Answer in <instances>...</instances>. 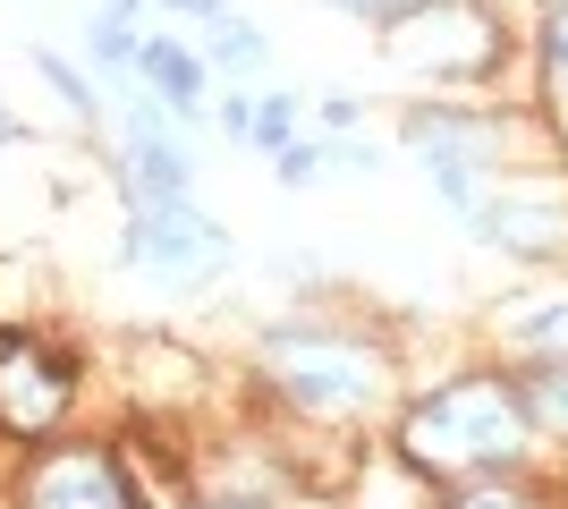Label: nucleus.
Masks as SVG:
<instances>
[{
    "instance_id": "nucleus-1",
    "label": "nucleus",
    "mask_w": 568,
    "mask_h": 509,
    "mask_svg": "<svg viewBox=\"0 0 568 509\" xmlns=\"http://www.w3.org/2000/svg\"><path fill=\"white\" fill-rule=\"evenodd\" d=\"M518 441H526V425H518V399L500 383H458L442 399H425L416 425H407V450L425 467H493Z\"/></svg>"
},
{
    "instance_id": "nucleus-2",
    "label": "nucleus",
    "mask_w": 568,
    "mask_h": 509,
    "mask_svg": "<svg viewBox=\"0 0 568 509\" xmlns=\"http://www.w3.org/2000/svg\"><path fill=\"white\" fill-rule=\"evenodd\" d=\"M263 365H272V383H281L297 408H323V416H348V408H365L382 390L374 348L332 339V332H281L263 348Z\"/></svg>"
},
{
    "instance_id": "nucleus-3",
    "label": "nucleus",
    "mask_w": 568,
    "mask_h": 509,
    "mask_svg": "<svg viewBox=\"0 0 568 509\" xmlns=\"http://www.w3.org/2000/svg\"><path fill=\"white\" fill-rule=\"evenodd\" d=\"M128 255H136L144 272H162V281H204V272L230 264V238H221L195 204H162V213L128 221Z\"/></svg>"
},
{
    "instance_id": "nucleus-4",
    "label": "nucleus",
    "mask_w": 568,
    "mask_h": 509,
    "mask_svg": "<svg viewBox=\"0 0 568 509\" xmlns=\"http://www.w3.org/2000/svg\"><path fill=\"white\" fill-rule=\"evenodd\" d=\"M407 145L425 153V170L458 195V204H475V170L500 153V128L475 120V111H416V120H407Z\"/></svg>"
},
{
    "instance_id": "nucleus-5",
    "label": "nucleus",
    "mask_w": 568,
    "mask_h": 509,
    "mask_svg": "<svg viewBox=\"0 0 568 509\" xmlns=\"http://www.w3.org/2000/svg\"><path fill=\"white\" fill-rule=\"evenodd\" d=\"M119 179H128V204H136V213L187 204V153L153 128V111H144V102H128V153H119Z\"/></svg>"
},
{
    "instance_id": "nucleus-6",
    "label": "nucleus",
    "mask_w": 568,
    "mask_h": 509,
    "mask_svg": "<svg viewBox=\"0 0 568 509\" xmlns=\"http://www.w3.org/2000/svg\"><path fill=\"white\" fill-rule=\"evenodd\" d=\"M26 509H136V501H128V485H119V467L85 450V459L43 467V476L26 485Z\"/></svg>"
},
{
    "instance_id": "nucleus-7",
    "label": "nucleus",
    "mask_w": 568,
    "mask_h": 509,
    "mask_svg": "<svg viewBox=\"0 0 568 509\" xmlns=\"http://www.w3.org/2000/svg\"><path fill=\"white\" fill-rule=\"evenodd\" d=\"M69 399V374L43 357H0V425H18V434H43L51 416Z\"/></svg>"
},
{
    "instance_id": "nucleus-8",
    "label": "nucleus",
    "mask_w": 568,
    "mask_h": 509,
    "mask_svg": "<svg viewBox=\"0 0 568 509\" xmlns=\"http://www.w3.org/2000/svg\"><path fill=\"white\" fill-rule=\"evenodd\" d=\"M484 238H500V246H518V255H551V246H568V213L560 204H535V195H500L493 213H484Z\"/></svg>"
},
{
    "instance_id": "nucleus-9",
    "label": "nucleus",
    "mask_w": 568,
    "mask_h": 509,
    "mask_svg": "<svg viewBox=\"0 0 568 509\" xmlns=\"http://www.w3.org/2000/svg\"><path fill=\"white\" fill-rule=\"evenodd\" d=\"M136 69H144V85H153L162 102L195 111V94H204V69H195V51H187V43H170V34H144Z\"/></svg>"
},
{
    "instance_id": "nucleus-10",
    "label": "nucleus",
    "mask_w": 568,
    "mask_h": 509,
    "mask_svg": "<svg viewBox=\"0 0 568 509\" xmlns=\"http://www.w3.org/2000/svg\"><path fill=\"white\" fill-rule=\"evenodd\" d=\"M509 339H526V348H568V297L518 306V315H509Z\"/></svg>"
},
{
    "instance_id": "nucleus-11",
    "label": "nucleus",
    "mask_w": 568,
    "mask_h": 509,
    "mask_svg": "<svg viewBox=\"0 0 568 509\" xmlns=\"http://www.w3.org/2000/svg\"><path fill=\"white\" fill-rule=\"evenodd\" d=\"M204 43H213V60H230V69H255L263 60V34L237 18H204Z\"/></svg>"
},
{
    "instance_id": "nucleus-12",
    "label": "nucleus",
    "mask_w": 568,
    "mask_h": 509,
    "mask_svg": "<svg viewBox=\"0 0 568 509\" xmlns=\"http://www.w3.org/2000/svg\"><path fill=\"white\" fill-rule=\"evenodd\" d=\"M526 408L544 416V425H560V434H568V365H544V374L526 383Z\"/></svg>"
},
{
    "instance_id": "nucleus-13",
    "label": "nucleus",
    "mask_w": 568,
    "mask_h": 509,
    "mask_svg": "<svg viewBox=\"0 0 568 509\" xmlns=\"http://www.w3.org/2000/svg\"><path fill=\"white\" fill-rule=\"evenodd\" d=\"M34 69H43L51 85L69 94V111H94V94H85V85H77V77H69V60H60V51H34Z\"/></svg>"
},
{
    "instance_id": "nucleus-14",
    "label": "nucleus",
    "mask_w": 568,
    "mask_h": 509,
    "mask_svg": "<svg viewBox=\"0 0 568 509\" xmlns=\"http://www.w3.org/2000/svg\"><path fill=\"white\" fill-rule=\"evenodd\" d=\"M450 509H535L526 492H509V485H475V492H458Z\"/></svg>"
},
{
    "instance_id": "nucleus-15",
    "label": "nucleus",
    "mask_w": 568,
    "mask_h": 509,
    "mask_svg": "<svg viewBox=\"0 0 568 509\" xmlns=\"http://www.w3.org/2000/svg\"><path fill=\"white\" fill-rule=\"evenodd\" d=\"M272 170H281L288 187H306L314 170H323V145H288V153H281V162H272Z\"/></svg>"
},
{
    "instance_id": "nucleus-16",
    "label": "nucleus",
    "mask_w": 568,
    "mask_h": 509,
    "mask_svg": "<svg viewBox=\"0 0 568 509\" xmlns=\"http://www.w3.org/2000/svg\"><path fill=\"white\" fill-rule=\"evenodd\" d=\"M551 60L568 69V9H551Z\"/></svg>"
},
{
    "instance_id": "nucleus-17",
    "label": "nucleus",
    "mask_w": 568,
    "mask_h": 509,
    "mask_svg": "<svg viewBox=\"0 0 568 509\" xmlns=\"http://www.w3.org/2000/svg\"><path fill=\"white\" fill-rule=\"evenodd\" d=\"M339 9H356V18H390L399 0H339Z\"/></svg>"
},
{
    "instance_id": "nucleus-18",
    "label": "nucleus",
    "mask_w": 568,
    "mask_h": 509,
    "mask_svg": "<svg viewBox=\"0 0 568 509\" xmlns=\"http://www.w3.org/2000/svg\"><path fill=\"white\" fill-rule=\"evenodd\" d=\"M0 136H18V120H9V111H0Z\"/></svg>"
},
{
    "instance_id": "nucleus-19",
    "label": "nucleus",
    "mask_w": 568,
    "mask_h": 509,
    "mask_svg": "<svg viewBox=\"0 0 568 509\" xmlns=\"http://www.w3.org/2000/svg\"><path fill=\"white\" fill-rule=\"evenodd\" d=\"M213 509H230V501H213ZM237 509H255V501H237Z\"/></svg>"
}]
</instances>
